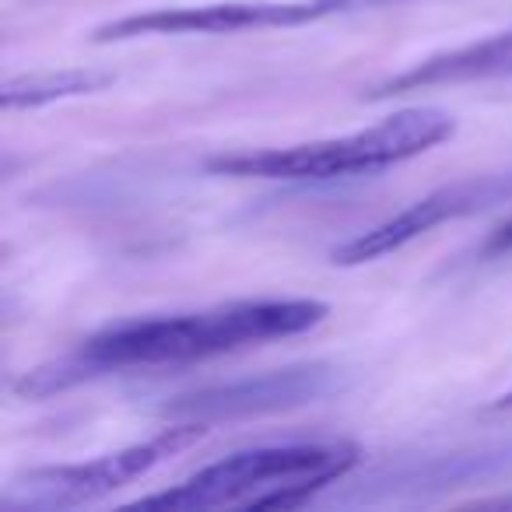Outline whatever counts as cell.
<instances>
[{"mask_svg": "<svg viewBox=\"0 0 512 512\" xmlns=\"http://www.w3.org/2000/svg\"><path fill=\"white\" fill-rule=\"evenodd\" d=\"M327 302L316 299H246L228 306L172 316H137L102 327L71 355L32 369L18 383L25 397H53L102 376L207 362L267 341H285L327 320Z\"/></svg>", "mask_w": 512, "mask_h": 512, "instance_id": "1", "label": "cell"}, {"mask_svg": "<svg viewBox=\"0 0 512 512\" xmlns=\"http://www.w3.org/2000/svg\"><path fill=\"white\" fill-rule=\"evenodd\" d=\"M362 449L355 442H278L228 453L200 467L186 481L158 491L130 509L207 512V509H292L327 484L355 470Z\"/></svg>", "mask_w": 512, "mask_h": 512, "instance_id": "2", "label": "cell"}, {"mask_svg": "<svg viewBox=\"0 0 512 512\" xmlns=\"http://www.w3.org/2000/svg\"><path fill=\"white\" fill-rule=\"evenodd\" d=\"M453 130V116L442 109H400L390 120L344 137L207 158V172L235 179H285V183H330V179L348 176H376V172L393 169L407 158L432 151L435 144L453 137Z\"/></svg>", "mask_w": 512, "mask_h": 512, "instance_id": "3", "label": "cell"}, {"mask_svg": "<svg viewBox=\"0 0 512 512\" xmlns=\"http://www.w3.org/2000/svg\"><path fill=\"white\" fill-rule=\"evenodd\" d=\"M204 435L197 421H176L144 442H134L116 453L95 456L88 463H60V467H36L18 474L8 484L4 509H29V512H57V509H81L109 498L113 491L148 477L162 467L169 456L190 449Z\"/></svg>", "mask_w": 512, "mask_h": 512, "instance_id": "4", "label": "cell"}, {"mask_svg": "<svg viewBox=\"0 0 512 512\" xmlns=\"http://www.w3.org/2000/svg\"><path fill=\"white\" fill-rule=\"evenodd\" d=\"M512 477V442H484L449 453H425L390 460L369 470L351 491L337 495V505H407L446 495L474 484L509 481Z\"/></svg>", "mask_w": 512, "mask_h": 512, "instance_id": "5", "label": "cell"}, {"mask_svg": "<svg viewBox=\"0 0 512 512\" xmlns=\"http://www.w3.org/2000/svg\"><path fill=\"white\" fill-rule=\"evenodd\" d=\"M509 200H512V169L456 179V183L425 193L421 200L407 204L404 211L390 214V218L379 221V225L358 232L355 239L341 242L330 256H334V264H341V267L369 264V260H379V256H386V253H397L407 242L421 239L425 232L446 225V221L470 218V214L491 211V207L509 204Z\"/></svg>", "mask_w": 512, "mask_h": 512, "instance_id": "6", "label": "cell"}, {"mask_svg": "<svg viewBox=\"0 0 512 512\" xmlns=\"http://www.w3.org/2000/svg\"><path fill=\"white\" fill-rule=\"evenodd\" d=\"M334 390H337V369L309 362V365H288V369L228 379V383L183 393V397H176L172 404H165V414L176 421L214 425V421L292 411V407H302V404H316V400H323Z\"/></svg>", "mask_w": 512, "mask_h": 512, "instance_id": "7", "label": "cell"}, {"mask_svg": "<svg viewBox=\"0 0 512 512\" xmlns=\"http://www.w3.org/2000/svg\"><path fill=\"white\" fill-rule=\"evenodd\" d=\"M337 0H228V4H197V8H158L127 15L95 29V43H120L141 36H190V32H246L274 25H306L337 15Z\"/></svg>", "mask_w": 512, "mask_h": 512, "instance_id": "8", "label": "cell"}, {"mask_svg": "<svg viewBox=\"0 0 512 512\" xmlns=\"http://www.w3.org/2000/svg\"><path fill=\"white\" fill-rule=\"evenodd\" d=\"M491 78H512V29L495 32L481 43H467L460 50L435 53L407 71L393 74L390 81L376 85L369 99H390V95L421 92V88H442V85H463V81H491Z\"/></svg>", "mask_w": 512, "mask_h": 512, "instance_id": "9", "label": "cell"}, {"mask_svg": "<svg viewBox=\"0 0 512 512\" xmlns=\"http://www.w3.org/2000/svg\"><path fill=\"white\" fill-rule=\"evenodd\" d=\"M113 85V74L106 71H57V74H25L4 85L0 102L4 109H36L46 102L74 99V95H92L99 88Z\"/></svg>", "mask_w": 512, "mask_h": 512, "instance_id": "10", "label": "cell"}, {"mask_svg": "<svg viewBox=\"0 0 512 512\" xmlns=\"http://www.w3.org/2000/svg\"><path fill=\"white\" fill-rule=\"evenodd\" d=\"M505 249H512V218L502 221V225L495 228V232L488 235V242H484V253H505Z\"/></svg>", "mask_w": 512, "mask_h": 512, "instance_id": "11", "label": "cell"}, {"mask_svg": "<svg viewBox=\"0 0 512 512\" xmlns=\"http://www.w3.org/2000/svg\"><path fill=\"white\" fill-rule=\"evenodd\" d=\"M341 11H355V8H379V4H400V0H337Z\"/></svg>", "mask_w": 512, "mask_h": 512, "instance_id": "12", "label": "cell"}, {"mask_svg": "<svg viewBox=\"0 0 512 512\" xmlns=\"http://www.w3.org/2000/svg\"><path fill=\"white\" fill-rule=\"evenodd\" d=\"M495 411H512V390L495 400Z\"/></svg>", "mask_w": 512, "mask_h": 512, "instance_id": "13", "label": "cell"}]
</instances>
